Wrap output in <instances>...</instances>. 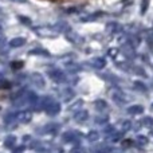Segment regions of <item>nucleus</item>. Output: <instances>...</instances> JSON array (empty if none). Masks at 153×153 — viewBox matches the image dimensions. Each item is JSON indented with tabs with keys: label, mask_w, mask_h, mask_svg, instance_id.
Returning <instances> with one entry per match:
<instances>
[{
	"label": "nucleus",
	"mask_w": 153,
	"mask_h": 153,
	"mask_svg": "<svg viewBox=\"0 0 153 153\" xmlns=\"http://www.w3.org/2000/svg\"><path fill=\"white\" fill-rule=\"evenodd\" d=\"M47 75L50 76V79L54 81L55 83H63V82H66V75H65V73L59 69L47 70Z\"/></svg>",
	"instance_id": "f257e3e1"
},
{
	"label": "nucleus",
	"mask_w": 153,
	"mask_h": 153,
	"mask_svg": "<svg viewBox=\"0 0 153 153\" xmlns=\"http://www.w3.org/2000/svg\"><path fill=\"white\" fill-rule=\"evenodd\" d=\"M15 117H16V121L18 122H22V124H28V122L32 120V111L31 110L19 111L18 114H15Z\"/></svg>",
	"instance_id": "f03ea898"
},
{
	"label": "nucleus",
	"mask_w": 153,
	"mask_h": 153,
	"mask_svg": "<svg viewBox=\"0 0 153 153\" xmlns=\"http://www.w3.org/2000/svg\"><path fill=\"white\" fill-rule=\"evenodd\" d=\"M46 113L48 114V116H56L58 113H61V102H58V101H51V103L46 108Z\"/></svg>",
	"instance_id": "7ed1b4c3"
},
{
	"label": "nucleus",
	"mask_w": 153,
	"mask_h": 153,
	"mask_svg": "<svg viewBox=\"0 0 153 153\" xmlns=\"http://www.w3.org/2000/svg\"><path fill=\"white\" fill-rule=\"evenodd\" d=\"M51 101H53V98L50 97H40L38 98V101L35 103V109H38V110H46V108H47L48 105L51 103Z\"/></svg>",
	"instance_id": "20e7f679"
},
{
	"label": "nucleus",
	"mask_w": 153,
	"mask_h": 153,
	"mask_svg": "<svg viewBox=\"0 0 153 153\" xmlns=\"http://www.w3.org/2000/svg\"><path fill=\"white\" fill-rule=\"evenodd\" d=\"M113 100H114V102L120 106H124L125 103H126V97H125V94L121 90H116V91L113 93Z\"/></svg>",
	"instance_id": "39448f33"
},
{
	"label": "nucleus",
	"mask_w": 153,
	"mask_h": 153,
	"mask_svg": "<svg viewBox=\"0 0 153 153\" xmlns=\"http://www.w3.org/2000/svg\"><path fill=\"white\" fill-rule=\"evenodd\" d=\"M90 65H91L94 69L101 70V69H103V67L106 66V61H105V58H101V56H98V58H93L91 61H90Z\"/></svg>",
	"instance_id": "423d86ee"
},
{
	"label": "nucleus",
	"mask_w": 153,
	"mask_h": 153,
	"mask_svg": "<svg viewBox=\"0 0 153 153\" xmlns=\"http://www.w3.org/2000/svg\"><path fill=\"white\" fill-rule=\"evenodd\" d=\"M31 81L35 86L38 87H43L45 86V79H43V75L39 74V73H32L31 74Z\"/></svg>",
	"instance_id": "0eeeda50"
},
{
	"label": "nucleus",
	"mask_w": 153,
	"mask_h": 153,
	"mask_svg": "<svg viewBox=\"0 0 153 153\" xmlns=\"http://www.w3.org/2000/svg\"><path fill=\"white\" fill-rule=\"evenodd\" d=\"M87 118H89V113H87L86 110H82L81 109V110L74 113V120L76 122H85Z\"/></svg>",
	"instance_id": "6e6552de"
},
{
	"label": "nucleus",
	"mask_w": 153,
	"mask_h": 153,
	"mask_svg": "<svg viewBox=\"0 0 153 153\" xmlns=\"http://www.w3.org/2000/svg\"><path fill=\"white\" fill-rule=\"evenodd\" d=\"M78 137L79 136L76 132H65L63 134H62V138H63V141H66V143H73V141H75Z\"/></svg>",
	"instance_id": "1a4fd4ad"
},
{
	"label": "nucleus",
	"mask_w": 153,
	"mask_h": 153,
	"mask_svg": "<svg viewBox=\"0 0 153 153\" xmlns=\"http://www.w3.org/2000/svg\"><path fill=\"white\" fill-rule=\"evenodd\" d=\"M126 111L129 114H132V116H137V114L144 113V108L141 105H132L126 109Z\"/></svg>",
	"instance_id": "9d476101"
},
{
	"label": "nucleus",
	"mask_w": 153,
	"mask_h": 153,
	"mask_svg": "<svg viewBox=\"0 0 153 153\" xmlns=\"http://www.w3.org/2000/svg\"><path fill=\"white\" fill-rule=\"evenodd\" d=\"M73 97H74V93H73L71 89L62 90V93H61V100L62 101H65V102H69V101H71Z\"/></svg>",
	"instance_id": "9b49d317"
},
{
	"label": "nucleus",
	"mask_w": 153,
	"mask_h": 153,
	"mask_svg": "<svg viewBox=\"0 0 153 153\" xmlns=\"http://www.w3.org/2000/svg\"><path fill=\"white\" fill-rule=\"evenodd\" d=\"M26 45V39L22 36H18V38H13L12 40L10 42V46L13 48H18V47H22V46Z\"/></svg>",
	"instance_id": "f8f14e48"
},
{
	"label": "nucleus",
	"mask_w": 153,
	"mask_h": 153,
	"mask_svg": "<svg viewBox=\"0 0 153 153\" xmlns=\"http://www.w3.org/2000/svg\"><path fill=\"white\" fill-rule=\"evenodd\" d=\"M83 102H85L83 100H75L74 102H71V103L69 105V110H70V111H78V110H81V109H82V105H83Z\"/></svg>",
	"instance_id": "ddd939ff"
},
{
	"label": "nucleus",
	"mask_w": 153,
	"mask_h": 153,
	"mask_svg": "<svg viewBox=\"0 0 153 153\" xmlns=\"http://www.w3.org/2000/svg\"><path fill=\"white\" fill-rule=\"evenodd\" d=\"M122 133L124 132H111V133H109L108 134V140L109 141H111V143H117V141H120L122 138Z\"/></svg>",
	"instance_id": "4468645a"
},
{
	"label": "nucleus",
	"mask_w": 153,
	"mask_h": 153,
	"mask_svg": "<svg viewBox=\"0 0 153 153\" xmlns=\"http://www.w3.org/2000/svg\"><path fill=\"white\" fill-rule=\"evenodd\" d=\"M58 125L55 124H48L46 125L45 128H43V132L46 133V134H54V133H56V130H58Z\"/></svg>",
	"instance_id": "2eb2a0df"
},
{
	"label": "nucleus",
	"mask_w": 153,
	"mask_h": 153,
	"mask_svg": "<svg viewBox=\"0 0 153 153\" xmlns=\"http://www.w3.org/2000/svg\"><path fill=\"white\" fill-rule=\"evenodd\" d=\"M94 106L98 111H103L105 109H108V102L105 100H97L94 102Z\"/></svg>",
	"instance_id": "dca6fc26"
},
{
	"label": "nucleus",
	"mask_w": 153,
	"mask_h": 153,
	"mask_svg": "<svg viewBox=\"0 0 153 153\" xmlns=\"http://www.w3.org/2000/svg\"><path fill=\"white\" fill-rule=\"evenodd\" d=\"M15 144H16V137L15 136H8V137L5 138V141H4L5 148H13Z\"/></svg>",
	"instance_id": "f3484780"
},
{
	"label": "nucleus",
	"mask_w": 153,
	"mask_h": 153,
	"mask_svg": "<svg viewBox=\"0 0 153 153\" xmlns=\"http://www.w3.org/2000/svg\"><path fill=\"white\" fill-rule=\"evenodd\" d=\"M28 54H30V55H45V56H48V55H50L47 51L43 50V48H40V47L34 48V50H31Z\"/></svg>",
	"instance_id": "a211bd4d"
},
{
	"label": "nucleus",
	"mask_w": 153,
	"mask_h": 153,
	"mask_svg": "<svg viewBox=\"0 0 153 153\" xmlns=\"http://www.w3.org/2000/svg\"><path fill=\"white\" fill-rule=\"evenodd\" d=\"M87 140L89 141H91V143H94V141H97L98 138H100V133L97 132V130H91V132H89L87 133Z\"/></svg>",
	"instance_id": "6ab92c4d"
},
{
	"label": "nucleus",
	"mask_w": 153,
	"mask_h": 153,
	"mask_svg": "<svg viewBox=\"0 0 153 153\" xmlns=\"http://www.w3.org/2000/svg\"><path fill=\"white\" fill-rule=\"evenodd\" d=\"M132 129V122L129 120H125L122 121V125H121V132H128V130Z\"/></svg>",
	"instance_id": "aec40b11"
},
{
	"label": "nucleus",
	"mask_w": 153,
	"mask_h": 153,
	"mask_svg": "<svg viewBox=\"0 0 153 153\" xmlns=\"http://www.w3.org/2000/svg\"><path fill=\"white\" fill-rule=\"evenodd\" d=\"M141 122L144 124V126H148V128H152L153 126V118H152V117H149V116L144 117V120Z\"/></svg>",
	"instance_id": "412c9836"
},
{
	"label": "nucleus",
	"mask_w": 153,
	"mask_h": 153,
	"mask_svg": "<svg viewBox=\"0 0 153 153\" xmlns=\"http://www.w3.org/2000/svg\"><path fill=\"white\" fill-rule=\"evenodd\" d=\"M136 143H137L138 145H146V144H148V138H146L145 136H137V137H136Z\"/></svg>",
	"instance_id": "4be33fe9"
},
{
	"label": "nucleus",
	"mask_w": 153,
	"mask_h": 153,
	"mask_svg": "<svg viewBox=\"0 0 153 153\" xmlns=\"http://www.w3.org/2000/svg\"><path fill=\"white\" fill-rule=\"evenodd\" d=\"M134 87H137V89L140 90V91H143V93H145L146 90H148L145 85H144L143 82H140V81H136V82H134Z\"/></svg>",
	"instance_id": "5701e85b"
},
{
	"label": "nucleus",
	"mask_w": 153,
	"mask_h": 153,
	"mask_svg": "<svg viewBox=\"0 0 153 153\" xmlns=\"http://www.w3.org/2000/svg\"><path fill=\"white\" fill-rule=\"evenodd\" d=\"M118 30H120L118 24H116V23H109L108 24V31L109 32H117Z\"/></svg>",
	"instance_id": "b1692460"
},
{
	"label": "nucleus",
	"mask_w": 153,
	"mask_h": 153,
	"mask_svg": "<svg viewBox=\"0 0 153 153\" xmlns=\"http://www.w3.org/2000/svg\"><path fill=\"white\" fill-rule=\"evenodd\" d=\"M23 62H12L11 63V67H12V70H20L22 67H23Z\"/></svg>",
	"instance_id": "393cba45"
},
{
	"label": "nucleus",
	"mask_w": 153,
	"mask_h": 153,
	"mask_svg": "<svg viewBox=\"0 0 153 153\" xmlns=\"http://www.w3.org/2000/svg\"><path fill=\"white\" fill-rule=\"evenodd\" d=\"M148 4H149V0H143V4H141V13H145L146 10H148Z\"/></svg>",
	"instance_id": "a878e982"
},
{
	"label": "nucleus",
	"mask_w": 153,
	"mask_h": 153,
	"mask_svg": "<svg viewBox=\"0 0 153 153\" xmlns=\"http://www.w3.org/2000/svg\"><path fill=\"white\" fill-rule=\"evenodd\" d=\"M70 153H86V151H85L82 146H75V148H73L71 151H70Z\"/></svg>",
	"instance_id": "bb28decb"
},
{
	"label": "nucleus",
	"mask_w": 153,
	"mask_h": 153,
	"mask_svg": "<svg viewBox=\"0 0 153 153\" xmlns=\"http://www.w3.org/2000/svg\"><path fill=\"white\" fill-rule=\"evenodd\" d=\"M132 143H133L132 140H124L122 141V146H124V148H128V146L132 145Z\"/></svg>",
	"instance_id": "cd10ccee"
},
{
	"label": "nucleus",
	"mask_w": 153,
	"mask_h": 153,
	"mask_svg": "<svg viewBox=\"0 0 153 153\" xmlns=\"http://www.w3.org/2000/svg\"><path fill=\"white\" fill-rule=\"evenodd\" d=\"M50 153H63V149L62 148H53V149H50Z\"/></svg>",
	"instance_id": "c85d7f7f"
},
{
	"label": "nucleus",
	"mask_w": 153,
	"mask_h": 153,
	"mask_svg": "<svg viewBox=\"0 0 153 153\" xmlns=\"http://www.w3.org/2000/svg\"><path fill=\"white\" fill-rule=\"evenodd\" d=\"M11 85H10V82H7V81H3V82H0V87H4V89H7V87H10Z\"/></svg>",
	"instance_id": "c756f323"
},
{
	"label": "nucleus",
	"mask_w": 153,
	"mask_h": 153,
	"mask_svg": "<svg viewBox=\"0 0 153 153\" xmlns=\"http://www.w3.org/2000/svg\"><path fill=\"white\" fill-rule=\"evenodd\" d=\"M117 54H118V50H117V48H114V50L111 48V50L109 51V55H110V56H116Z\"/></svg>",
	"instance_id": "7c9ffc66"
},
{
	"label": "nucleus",
	"mask_w": 153,
	"mask_h": 153,
	"mask_svg": "<svg viewBox=\"0 0 153 153\" xmlns=\"http://www.w3.org/2000/svg\"><path fill=\"white\" fill-rule=\"evenodd\" d=\"M19 19H20L22 22H24V23H27V24L31 23V20H30V19H26V18H23V16H19Z\"/></svg>",
	"instance_id": "2f4dec72"
},
{
	"label": "nucleus",
	"mask_w": 153,
	"mask_h": 153,
	"mask_svg": "<svg viewBox=\"0 0 153 153\" xmlns=\"http://www.w3.org/2000/svg\"><path fill=\"white\" fill-rule=\"evenodd\" d=\"M24 151V146H20V148H18V149H15V153H22Z\"/></svg>",
	"instance_id": "473e14b6"
},
{
	"label": "nucleus",
	"mask_w": 153,
	"mask_h": 153,
	"mask_svg": "<svg viewBox=\"0 0 153 153\" xmlns=\"http://www.w3.org/2000/svg\"><path fill=\"white\" fill-rule=\"evenodd\" d=\"M12 1H15V3H26L27 0H12Z\"/></svg>",
	"instance_id": "72a5a7b5"
},
{
	"label": "nucleus",
	"mask_w": 153,
	"mask_h": 153,
	"mask_svg": "<svg viewBox=\"0 0 153 153\" xmlns=\"http://www.w3.org/2000/svg\"><path fill=\"white\" fill-rule=\"evenodd\" d=\"M152 110H153V105H152Z\"/></svg>",
	"instance_id": "f704fd0d"
}]
</instances>
